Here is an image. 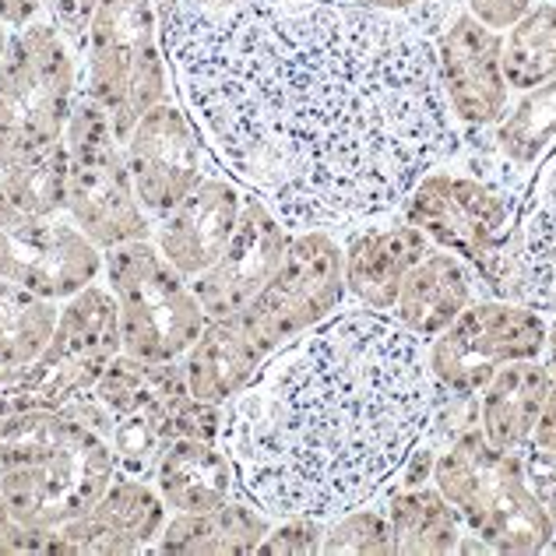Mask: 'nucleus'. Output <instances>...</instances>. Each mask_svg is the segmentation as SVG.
<instances>
[{
    "label": "nucleus",
    "mask_w": 556,
    "mask_h": 556,
    "mask_svg": "<svg viewBox=\"0 0 556 556\" xmlns=\"http://www.w3.org/2000/svg\"><path fill=\"white\" fill-rule=\"evenodd\" d=\"M543 363L549 370V391H546V405L543 416L535 422L532 444L556 455V314H549V334H546V349H543Z\"/></svg>",
    "instance_id": "473e14b6"
},
{
    "label": "nucleus",
    "mask_w": 556,
    "mask_h": 556,
    "mask_svg": "<svg viewBox=\"0 0 556 556\" xmlns=\"http://www.w3.org/2000/svg\"><path fill=\"white\" fill-rule=\"evenodd\" d=\"M169 518L166 501L152 479L116 476L106 493L61 529H53L50 553H92V556H130L149 553Z\"/></svg>",
    "instance_id": "f3484780"
},
{
    "label": "nucleus",
    "mask_w": 556,
    "mask_h": 556,
    "mask_svg": "<svg viewBox=\"0 0 556 556\" xmlns=\"http://www.w3.org/2000/svg\"><path fill=\"white\" fill-rule=\"evenodd\" d=\"M320 535H325V521L317 518H275L271 532L261 539V556H314L320 553Z\"/></svg>",
    "instance_id": "7c9ffc66"
},
{
    "label": "nucleus",
    "mask_w": 556,
    "mask_h": 556,
    "mask_svg": "<svg viewBox=\"0 0 556 556\" xmlns=\"http://www.w3.org/2000/svg\"><path fill=\"white\" fill-rule=\"evenodd\" d=\"M121 325L106 282H92L61 303L53 339L18 370H0V416L56 413L96 388L102 370L121 356Z\"/></svg>",
    "instance_id": "6e6552de"
},
{
    "label": "nucleus",
    "mask_w": 556,
    "mask_h": 556,
    "mask_svg": "<svg viewBox=\"0 0 556 556\" xmlns=\"http://www.w3.org/2000/svg\"><path fill=\"white\" fill-rule=\"evenodd\" d=\"M67 215L102 254L113 247L149 240L152 218L144 215L130 180L124 141L99 102L78 96L67 130Z\"/></svg>",
    "instance_id": "1a4fd4ad"
},
{
    "label": "nucleus",
    "mask_w": 556,
    "mask_h": 556,
    "mask_svg": "<svg viewBox=\"0 0 556 556\" xmlns=\"http://www.w3.org/2000/svg\"><path fill=\"white\" fill-rule=\"evenodd\" d=\"M430 482L455 507L462 529L490 553H546L556 539L549 510L535 496L521 451H496L479 427H465L437 451Z\"/></svg>",
    "instance_id": "20e7f679"
},
{
    "label": "nucleus",
    "mask_w": 556,
    "mask_h": 556,
    "mask_svg": "<svg viewBox=\"0 0 556 556\" xmlns=\"http://www.w3.org/2000/svg\"><path fill=\"white\" fill-rule=\"evenodd\" d=\"M116 476L121 468L110 441L75 419V430L47 455L0 476V496L22 525L53 532L85 515Z\"/></svg>",
    "instance_id": "f8f14e48"
},
{
    "label": "nucleus",
    "mask_w": 556,
    "mask_h": 556,
    "mask_svg": "<svg viewBox=\"0 0 556 556\" xmlns=\"http://www.w3.org/2000/svg\"><path fill=\"white\" fill-rule=\"evenodd\" d=\"M549 391L543 356L515 359L501 367L476 399V422L496 451H521L532 441Z\"/></svg>",
    "instance_id": "393cba45"
},
{
    "label": "nucleus",
    "mask_w": 556,
    "mask_h": 556,
    "mask_svg": "<svg viewBox=\"0 0 556 556\" xmlns=\"http://www.w3.org/2000/svg\"><path fill=\"white\" fill-rule=\"evenodd\" d=\"M81 96V53L50 18L8 36L0 56V169L53 149Z\"/></svg>",
    "instance_id": "39448f33"
},
{
    "label": "nucleus",
    "mask_w": 556,
    "mask_h": 556,
    "mask_svg": "<svg viewBox=\"0 0 556 556\" xmlns=\"http://www.w3.org/2000/svg\"><path fill=\"white\" fill-rule=\"evenodd\" d=\"M61 303L22 286H0V370L28 367L53 339Z\"/></svg>",
    "instance_id": "cd10ccee"
},
{
    "label": "nucleus",
    "mask_w": 556,
    "mask_h": 556,
    "mask_svg": "<svg viewBox=\"0 0 556 556\" xmlns=\"http://www.w3.org/2000/svg\"><path fill=\"white\" fill-rule=\"evenodd\" d=\"M549 549H556V539H553V543H549Z\"/></svg>",
    "instance_id": "58836bf2"
},
{
    "label": "nucleus",
    "mask_w": 556,
    "mask_h": 556,
    "mask_svg": "<svg viewBox=\"0 0 556 556\" xmlns=\"http://www.w3.org/2000/svg\"><path fill=\"white\" fill-rule=\"evenodd\" d=\"M275 518L261 510L251 496L237 493L232 501L194 515H169L155 539V553L177 556H251L261 539L271 532Z\"/></svg>",
    "instance_id": "b1692460"
},
{
    "label": "nucleus",
    "mask_w": 556,
    "mask_h": 556,
    "mask_svg": "<svg viewBox=\"0 0 556 556\" xmlns=\"http://www.w3.org/2000/svg\"><path fill=\"white\" fill-rule=\"evenodd\" d=\"M430 39L437 78L455 124L465 130H490L515 96L504 78V36L476 22L465 8H451Z\"/></svg>",
    "instance_id": "2eb2a0df"
},
{
    "label": "nucleus",
    "mask_w": 556,
    "mask_h": 556,
    "mask_svg": "<svg viewBox=\"0 0 556 556\" xmlns=\"http://www.w3.org/2000/svg\"><path fill=\"white\" fill-rule=\"evenodd\" d=\"M173 99L232 180L296 229L399 212L462 152L433 39L349 0H155Z\"/></svg>",
    "instance_id": "f257e3e1"
},
{
    "label": "nucleus",
    "mask_w": 556,
    "mask_h": 556,
    "mask_svg": "<svg viewBox=\"0 0 556 556\" xmlns=\"http://www.w3.org/2000/svg\"><path fill=\"white\" fill-rule=\"evenodd\" d=\"M81 89L121 141L144 113L173 99L155 0H99L81 47Z\"/></svg>",
    "instance_id": "423d86ee"
},
{
    "label": "nucleus",
    "mask_w": 556,
    "mask_h": 556,
    "mask_svg": "<svg viewBox=\"0 0 556 556\" xmlns=\"http://www.w3.org/2000/svg\"><path fill=\"white\" fill-rule=\"evenodd\" d=\"M521 462H525V472H529L535 496L543 501V507L549 510V518L556 525V455H549V451L535 447L529 441L521 447Z\"/></svg>",
    "instance_id": "72a5a7b5"
},
{
    "label": "nucleus",
    "mask_w": 556,
    "mask_h": 556,
    "mask_svg": "<svg viewBox=\"0 0 556 556\" xmlns=\"http://www.w3.org/2000/svg\"><path fill=\"white\" fill-rule=\"evenodd\" d=\"M437 408L427 342L391 314L342 306L223 405L218 444L240 493L271 518L331 521L391 490Z\"/></svg>",
    "instance_id": "f03ea898"
},
{
    "label": "nucleus",
    "mask_w": 556,
    "mask_h": 556,
    "mask_svg": "<svg viewBox=\"0 0 556 556\" xmlns=\"http://www.w3.org/2000/svg\"><path fill=\"white\" fill-rule=\"evenodd\" d=\"M99 11V0H42V18H50L71 39V47L81 53L89 25Z\"/></svg>",
    "instance_id": "2f4dec72"
},
{
    "label": "nucleus",
    "mask_w": 556,
    "mask_h": 556,
    "mask_svg": "<svg viewBox=\"0 0 556 556\" xmlns=\"http://www.w3.org/2000/svg\"><path fill=\"white\" fill-rule=\"evenodd\" d=\"M53 532L28 529L11 515V507L0 496V553H50Z\"/></svg>",
    "instance_id": "f704fd0d"
},
{
    "label": "nucleus",
    "mask_w": 556,
    "mask_h": 556,
    "mask_svg": "<svg viewBox=\"0 0 556 556\" xmlns=\"http://www.w3.org/2000/svg\"><path fill=\"white\" fill-rule=\"evenodd\" d=\"M556 149V78L518 92L507 113L493 124L490 135V163L493 180L521 198L525 184L535 166Z\"/></svg>",
    "instance_id": "5701e85b"
},
{
    "label": "nucleus",
    "mask_w": 556,
    "mask_h": 556,
    "mask_svg": "<svg viewBox=\"0 0 556 556\" xmlns=\"http://www.w3.org/2000/svg\"><path fill=\"white\" fill-rule=\"evenodd\" d=\"M532 4L535 0H465V11L472 14L476 22L504 36L510 25L521 22L525 14L532 11Z\"/></svg>",
    "instance_id": "c9c22d12"
},
{
    "label": "nucleus",
    "mask_w": 556,
    "mask_h": 556,
    "mask_svg": "<svg viewBox=\"0 0 556 556\" xmlns=\"http://www.w3.org/2000/svg\"><path fill=\"white\" fill-rule=\"evenodd\" d=\"M349 4H363V8H377V11H399V14H408L416 11L422 0H349Z\"/></svg>",
    "instance_id": "4c0bfd02"
},
{
    "label": "nucleus",
    "mask_w": 556,
    "mask_h": 556,
    "mask_svg": "<svg viewBox=\"0 0 556 556\" xmlns=\"http://www.w3.org/2000/svg\"><path fill=\"white\" fill-rule=\"evenodd\" d=\"M507 243L518 261V303L556 314V149L525 184Z\"/></svg>",
    "instance_id": "aec40b11"
},
{
    "label": "nucleus",
    "mask_w": 556,
    "mask_h": 556,
    "mask_svg": "<svg viewBox=\"0 0 556 556\" xmlns=\"http://www.w3.org/2000/svg\"><path fill=\"white\" fill-rule=\"evenodd\" d=\"M345 300L342 240L331 229H296L271 282L240 311L208 320L194 349L180 359L190 394L198 402L226 405L268 356L342 311Z\"/></svg>",
    "instance_id": "7ed1b4c3"
},
{
    "label": "nucleus",
    "mask_w": 556,
    "mask_h": 556,
    "mask_svg": "<svg viewBox=\"0 0 556 556\" xmlns=\"http://www.w3.org/2000/svg\"><path fill=\"white\" fill-rule=\"evenodd\" d=\"M36 18H42V0H0V25H4L8 33L25 28Z\"/></svg>",
    "instance_id": "e433bc0d"
},
{
    "label": "nucleus",
    "mask_w": 556,
    "mask_h": 556,
    "mask_svg": "<svg viewBox=\"0 0 556 556\" xmlns=\"http://www.w3.org/2000/svg\"><path fill=\"white\" fill-rule=\"evenodd\" d=\"M0 190L22 212L53 218L67 212V144L56 141L53 149L18 159L0 169Z\"/></svg>",
    "instance_id": "c85d7f7f"
},
{
    "label": "nucleus",
    "mask_w": 556,
    "mask_h": 556,
    "mask_svg": "<svg viewBox=\"0 0 556 556\" xmlns=\"http://www.w3.org/2000/svg\"><path fill=\"white\" fill-rule=\"evenodd\" d=\"M476 300V271L458 254L430 247L399 289L391 317L419 342L437 339Z\"/></svg>",
    "instance_id": "4be33fe9"
},
{
    "label": "nucleus",
    "mask_w": 556,
    "mask_h": 556,
    "mask_svg": "<svg viewBox=\"0 0 556 556\" xmlns=\"http://www.w3.org/2000/svg\"><path fill=\"white\" fill-rule=\"evenodd\" d=\"M384 515L391 525L394 553H408V556L458 553L462 521L433 482L430 486L427 482H419V486H391Z\"/></svg>",
    "instance_id": "a878e982"
},
{
    "label": "nucleus",
    "mask_w": 556,
    "mask_h": 556,
    "mask_svg": "<svg viewBox=\"0 0 556 556\" xmlns=\"http://www.w3.org/2000/svg\"><path fill=\"white\" fill-rule=\"evenodd\" d=\"M0 286H4V278H0Z\"/></svg>",
    "instance_id": "ea45409f"
},
{
    "label": "nucleus",
    "mask_w": 556,
    "mask_h": 556,
    "mask_svg": "<svg viewBox=\"0 0 556 556\" xmlns=\"http://www.w3.org/2000/svg\"><path fill=\"white\" fill-rule=\"evenodd\" d=\"M501 56L510 92H529L556 78V0H535L532 11L507 28Z\"/></svg>",
    "instance_id": "bb28decb"
},
{
    "label": "nucleus",
    "mask_w": 556,
    "mask_h": 556,
    "mask_svg": "<svg viewBox=\"0 0 556 556\" xmlns=\"http://www.w3.org/2000/svg\"><path fill=\"white\" fill-rule=\"evenodd\" d=\"M549 314L515 300H472L427 342V367L447 399L476 402L490 377L515 359H539L546 349Z\"/></svg>",
    "instance_id": "9d476101"
},
{
    "label": "nucleus",
    "mask_w": 556,
    "mask_h": 556,
    "mask_svg": "<svg viewBox=\"0 0 556 556\" xmlns=\"http://www.w3.org/2000/svg\"><path fill=\"white\" fill-rule=\"evenodd\" d=\"M320 553L334 556V553H349V556H388L394 553L391 543V525L384 510H370L356 507L345 510V515L325 521V535H320Z\"/></svg>",
    "instance_id": "c756f323"
},
{
    "label": "nucleus",
    "mask_w": 556,
    "mask_h": 556,
    "mask_svg": "<svg viewBox=\"0 0 556 556\" xmlns=\"http://www.w3.org/2000/svg\"><path fill=\"white\" fill-rule=\"evenodd\" d=\"M152 486L166 501L169 515H194L232 501L240 493L237 468L226 447L208 437H169L152 468Z\"/></svg>",
    "instance_id": "412c9836"
},
{
    "label": "nucleus",
    "mask_w": 556,
    "mask_h": 556,
    "mask_svg": "<svg viewBox=\"0 0 556 556\" xmlns=\"http://www.w3.org/2000/svg\"><path fill=\"white\" fill-rule=\"evenodd\" d=\"M124 159L135 180V194L152 226L218 166L208 141L177 99L159 102L124 138Z\"/></svg>",
    "instance_id": "4468645a"
},
{
    "label": "nucleus",
    "mask_w": 556,
    "mask_h": 556,
    "mask_svg": "<svg viewBox=\"0 0 556 556\" xmlns=\"http://www.w3.org/2000/svg\"><path fill=\"white\" fill-rule=\"evenodd\" d=\"M0 278L64 303L102 278V251L67 212L28 215L0 190Z\"/></svg>",
    "instance_id": "ddd939ff"
},
{
    "label": "nucleus",
    "mask_w": 556,
    "mask_h": 556,
    "mask_svg": "<svg viewBox=\"0 0 556 556\" xmlns=\"http://www.w3.org/2000/svg\"><path fill=\"white\" fill-rule=\"evenodd\" d=\"M292 229L278 218L257 194H247L240 226L226 243L223 257L208 271H201L194 282V296L208 320H218L240 311L247 300H254L271 282V275L282 268L286 247Z\"/></svg>",
    "instance_id": "dca6fc26"
},
{
    "label": "nucleus",
    "mask_w": 556,
    "mask_h": 556,
    "mask_svg": "<svg viewBox=\"0 0 556 556\" xmlns=\"http://www.w3.org/2000/svg\"><path fill=\"white\" fill-rule=\"evenodd\" d=\"M243 201L247 190L223 166H215L177 208L152 226V243L173 268L194 282L223 257L226 243L240 226Z\"/></svg>",
    "instance_id": "a211bd4d"
},
{
    "label": "nucleus",
    "mask_w": 556,
    "mask_h": 556,
    "mask_svg": "<svg viewBox=\"0 0 556 556\" xmlns=\"http://www.w3.org/2000/svg\"><path fill=\"white\" fill-rule=\"evenodd\" d=\"M102 282L113 292L127 356L177 363L208 328V314L201 311L190 278L169 265L152 237L102 254Z\"/></svg>",
    "instance_id": "0eeeda50"
},
{
    "label": "nucleus",
    "mask_w": 556,
    "mask_h": 556,
    "mask_svg": "<svg viewBox=\"0 0 556 556\" xmlns=\"http://www.w3.org/2000/svg\"><path fill=\"white\" fill-rule=\"evenodd\" d=\"M518 201L496 180L458 166H433L399 204V218L419 229L433 247L458 254L465 265H482L507 243L515 229Z\"/></svg>",
    "instance_id": "9b49d317"
},
{
    "label": "nucleus",
    "mask_w": 556,
    "mask_h": 556,
    "mask_svg": "<svg viewBox=\"0 0 556 556\" xmlns=\"http://www.w3.org/2000/svg\"><path fill=\"white\" fill-rule=\"evenodd\" d=\"M430 240L402 218L391 226H356L342 243L349 300L377 314H391L408 268L430 251Z\"/></svg>",
    "instance_id": "6ab92c4d"
}]
</instances>
